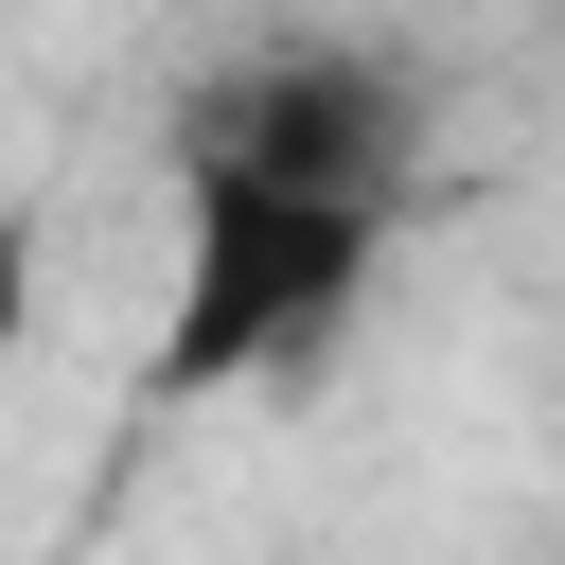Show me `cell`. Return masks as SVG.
<instances>
[{
	"label": "cell",
	"mask_w": 565,
	"mask_h": 565,
	"mask_svg": "<svg viewBox=\"0 0 565 565\" xmlns=\"http://www.w3.org/2000/svg\"><path fill=\"white\" fill-rule=\"evenodd\" d=\"M194 159H247L282 194H335V212H388L406 177V88L371 53H265L230 106H194Z\"/></svg>",
	"instance_id": "cell-2"
},
{
	"label": "cell",
	"mask_w": 565,
	"mask_h": 565,
	"mask_svg": "<svg viewBox=\"0 0 565 565\" xmlns=\"http://www.w3.org/2000/svg\"><path fill=\"white\" fill-rule=\"evenodd\" d=\"M18 335H35V230L0 212V353H18Z\"/></svg>",
	"instance_id": "cell-3"
},
{
	"label": "cell",
	"mask_w": 565,
	"mask_h": 565,
	"mask_svg": "<svg viewBox=\"0 0 565 565\" xmlns=\"http://www.w3.org/2000/svg\"><path fill=\"white\" fill-rule=\"evenodd\" d=\"M371 230L388 212H335V194H282L247 159H194V265H177V318H159V388H247L282 353L335 335V300L371 282Z\"/></svg>",
	"instance_id": "cell-1"
}]
</instances>
